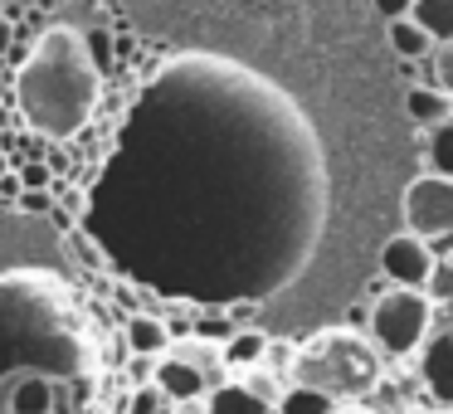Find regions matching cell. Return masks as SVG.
<instances>
[{
    "instance_id": "1",
    "label": "cell",
    "mask_w": 453,
    "mask_h": 414,
    "mask_svg": "<svg viewBox=\"0 0 453 414\" xmlns=\"http://www.w3.org/2000/svg\"><path fill=\"white\" fill-rule=\"evenodd\" d=\"M98 98H103V69L88 54V40L69 25H54L25 54L20 73H15L20 118L50 142L79 137L88 127V118L98 112Z\"/></svg>"
},
{
    "instance_id": "2",
    "label": "cell",
    "mask_w": 453,
    "mask_h": 414,
    "mask_svg": "<svg viewBox=\"0 0 453 414\" xmlns=\"http://www.w3.org/2000/svg\"><path fill=\"white\" fill-rule=\"evenodd\" d=\"M380 351L356 326H326V332L307 336L303 346H293V365H288V385L326 404H361L380 385Z\"/></svg>"
},
{
    "instance_id": "3",
    "label": "cell",
    "mask_w": 453,
    "mask_h": 414,
    "mask_svg": "<svg viewBox=\"0 0 453 414\" xmlns=\"http://www.w3.org/2000/svg\"><path fill=\"white\" fill-rule=\"evenodd\" d=\"M434 332V303L424 288H385L371 303V346L380 351V361H410Z\"/></svg>"
},
{
    "instance_id": "4",
    "label": "cell",
    "mask_w": 453,
    "mask_h": 414,
    "mask_svg": "<svg viewBox=\"0 0 453 414\" xmlns=\"http://www.w3.org/2000/svg\"><path fill=\"white\" fill-rule=\"evenodd\" d=\"M157 385L166 390V400H205L219 380L229 375L225 351L219 341H205V336H171V346L157 356Z\"/></svg>"
},
{
    "instance_id": "5",
    "label": "cell",
    "mask_w": 453,
    "mask_h": 414,
    "mask_svg": "<svg viewBox=\"0 0 453 414\" xmlns=\"http://www.w3.org/2000/svg\"><path fill=\"white\" fill-rule=\"evenodd\" d=\"M404 234H419L424 244L453 239V180L439 171H424L404 190Z\"/></svg>"
},
{
    "instance_id": "6",
    "label": "cell",
    "mask_w": 453,
    "mask_h": 414,
    "mask_svg": "<svg viewBox=\"0 0 453 414\" xmlns=\"http://www.w3.org/2000/svg\"><path fill=\"white\" fill-rule=\"evenodd\" d=\"M283 404V380H273L268 371H239L225 375L215 390L205 395V414H278Z\"/></svg>"
},
{
    "instance_id": "7",
    "label": "cell",
    "mask_w": 453,
    "mask_h": 414,
    "mask_svg": "<svg viewBox=\"0 0 453 414\" xmlns=\"http://www.w3.org/2000/svg\"><path fill=\"white\" fill-rule=\"evenodd\" d=\"M434 244H424L419 234H390L380 249V273L395 288H424L434 273Z\"/></svg>"
},
{
    "instance_id": "8",
    "label": "cell",
    "mask_w": 453,
    "mask_h": 414,
    "mask_svg": "<svg viewBox=\"0 0 453 414\" xmlns=\"http://www.w3.org/2000/svg\"><path fill=\"white\" fill-rule=\"evenodd\" d=\"M410 20L419 25L434 44H453V0H414Z\"/></svg>"
},
{
    "instance_id": "9",
    "label": "cell",
    "mask_w": 453,
    "mask_h": 414,
    "mask_svg": "<svg viewBox=\"0 0 453 414\" xmlns=\"http://www.w3.org/2000/svg\"><path fill=\"white\" fill-rule=\"evenodd\" d=\"M225 365H229V375H239V371H254V365H264V351H268V336L264 332H234L225 346Z\"/></svg>"
},
{
    "instance_id": "10",
    "label": "cell",
    "mask_w": 453,
    "mask_h": 414,
    "mask_svg": "<svg viewBox=\"0 0 453 414\" xmlns=\"http://www.w3.org/2000/svg\"><path fill=\"white\" fill-rule=\"evenodd\" d=\"M390 50L400 54V59H410V64H424L429 50H434V40L404 15V20H390Z\"/></svg>"
},
{
    "instance_id": "11",
    "label": "cell",
    "mask_w": 453,
    "mask_h": 414,
    "mask_svg": "<svg viewBox=\"0 0 453 414\" xmlns=\"http://www.w3.org/2000/svg\"><path fill=\"white\" fill-rule=\"evenodd\" d=\"M127 346L137 356H161L171 346L166 322H157V317H127Z\"/></svg>"
},
{
    "instance_id": "12",
    "label": "cell",
    "mask_w": 453,
    "mask_h": 414,
    "mask_svg": "<svg viewBox=\"0 0 453 414\" xmlns=\"http://www.w3.org/2000/svg\"><path fill=\"white\" fill-rule=\"evenodd\" d=\"M410 112H414L419 122H429V127H439V122L453 112V103L439 98L434 88H410Z\"/></svg>"
},
{
    "instance_id": "13",
    "label": "cell",
    "mask_w": 453,
    "mask_h": 414,
    "mask_svg": "<svg viewBox=\"0 0 453 414\" xmlns=\"http://www.w3.org/2000/svg\"><path fill=\"white\" fill-rule=\"evenodd\" d=\"M424 64L434 69L429 88L439 93V98H449V103H453V44H434L429 59H424Z\"/></svg>"
},
{
    "instance_id": "14",
    "label": "cell",
    "mask_w": 453,
    "mask_h": 414,
    "mask_svg": "<svg viewBox=\"0 0 453 414\" xmlns=\"http://www.w3.org/2000/svg\"><path fill=\"white\" fill-rule=\"evenodd\" d=\"M429 151H434V171L453 180V118H443L439 127H434V147Z\"/></svg>"
},
{
    "instance_id": "15",
    "label": "cell",
    "mask_w": 453,
    "mask_h": 414,
    "mask_svg": "<svg viewBox=\"0 0 453 414\" xmlns=\"http://www.w3.org/2000/svg\"><path fill=\"white\" fill-rule=\"evenodd\" d=\"M429 303H453V258H434V273L424 283Z\"/></svg>"
},
{
    "instance_id": "16",
    "label": "cell",
    "mask_w": 453,
    "mask_h": 414,
    "mask_svg": "<svg viewBox=\"0 0 453 414\" xmlns=\"http://www.w3.org/2000/svg\"><path fill=\"white\" fill-rule=\"evenodd\" d=\"M375 11L385 15V25H390V20H404V15L414 11V0H375Z\"/></svg>"
},
{
    "instance_id": "17",
    "label": "cell",
    "mask_w": 453,
    "mask_h": 414,
    "mask_svg": "<svg viewBox=\"0 0 453 414\" xmlns=\"http://www.w3.org/2000/svg\"><path fill=\"white\" fill-rule=\"evenodd\" d=\"M171 414H205V400H176Z\"/></svg>"
},
{
    "instance_id": "18",
    "label": "cell",
    "mask_w": 453,
    "mask_h": 414,
    "mask_svg": "<svg viewBox=\"0 0 453 414\" xmlns=\"http://www.w3.org/2000/svg\"><path fill=\"white\" fill-rule=\"evenodd\" d=\"M332 414H380V410H371V404H365V400H361V404H336V410H332Z\"/></svg>"
},
{
    "instance_id": "19",
    "label": "cell",
    "mask_w": 453,
    "mask_h": 414,
    "mask_svg": "<svg viewBox=\"0 0 453 414\" xmlns=\"http://www.w3.org/2000/svg\"><path fill=\"white\" fill-rule=\"evenodd\" d=\"M434 414H453V410H434Z\"/></svg>"
}]
</instances>
